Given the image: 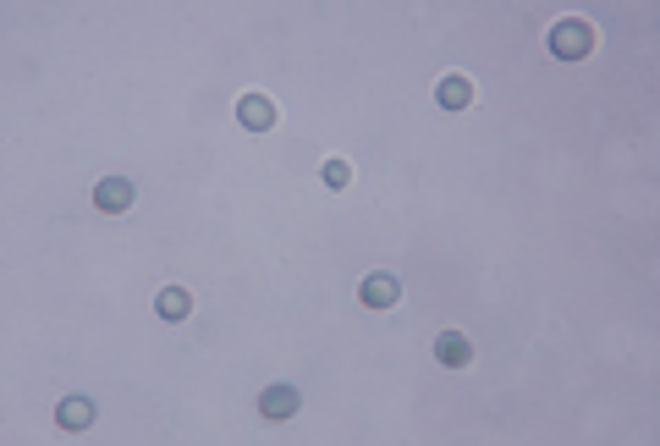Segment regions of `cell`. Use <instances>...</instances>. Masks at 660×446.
Here are the masks:
<instances>
[{"mask_svg": "<svg viewBox=\"0 0 660 446\" xmlns=\"http://www.w3.org/2000/svg\"><path fill=\"white\" fill-rule=\"evenodd\" d=\"M594 45H600V34H594L589 17H561L545 34V50L556 61H583V56H594Z\"/></svg>", "mask_w": 660, "mask_h": 446, "instance_id": "6da1fadb", "label": "cell"}, {"mask_svg": "<svg viewBox=\"0 0 660 446\" xmlns=\"http://www.w3.org/2000/svg\"><path fill=\"white\" fill-rule=\"evenodd\" d=\"M358 298H363V309H396L402 303V281L391 270H374V276H363Z\"/></svg>", "mask_w": 660, "mask_h": 446, "instance_id": "7a4b0ae2", "label": "cell"}, {"mask_svg": "<svg viewBox=\"0 0 660 446\" xmlns=\"http://www.w3.org/2000/svg\"><path fill=\"white\" fill-rule=\"evenodd\" d=\"M132 199H138V188H132L127 177H105V182H94V210H105V215L132 210Z\"/></svg>", "mask_w": 660, "mask_h": 446, "instance_id": "3957f363", "label": "cell"}, {"mask_svg": "<svg viewBox=\"0 0 660 446\" xmlns=\"http://www.w3.org/2000/svg\"><path fill=\"white\" fill-rule=\"evenodd\" d=\"M237 122L248 127V133H270L275 127V100L270 94H242L237 100Z\"/></svg>", "mask_w": 660, "mask_h": 446, "instance_id": "277c9868", "label": "cell"}, {"mask_svg": "<svg viewBox=\"0 0 660 446\" xmlns=\"http://www.w3.org/2000/svg\"><path fill=\"white\" fill-rule=\"evenodd\" d=\"M297 408H303L297 386H264V391H259V413H264V419H275V424H281V419H292Z\"/></svg>", "mask_w": 660, "mask_h": 446, "instance_id": "5b68a950", "label": "cell"}, {"mask_svg": "<svg viewBox=\"0 0 660 446\" xmlns=\"http://www.w3.org/2000/svg\"><path fill=\"white\" fill-rule=\"evenodd\" d=\"M435 358H440L446 369H468V364H473V342H468L462 331H440V336H435Z\"/></svg>", "mask_w": 660, "mask_h": 446, "instance_id": "8992f818", "label": "cell"}, {"mask_svg": "<svg viewBox=\"0 0 660 446\" xmlns=\"http://www.w3.org/2000/svg\"><path fill=\"white\" fill-rule=\"evenodd\" d=\"M154 314H160V320H187V314H193V292L187 287H160L154 292Z\"/></svg>", "mask_w": 660, "mask_h": 446, "instance_id": "52a82bcc", "label": "cell"}, {"mask_svg": "<svg viewBox=\"0 0 660 446\" xmlns=\"http://www.w3.org/2000/svg\"><path fill=\"white\" fill-rule=\"evenodd\" d=\"M435 100L446 105V111H468V105H473V83L462 78V72H451V78L435 83Z\"/></svg>", "mask_w": 660, "mask_h": 446, "instance_id": "ba28073f", "label": "cell"}, {"mask_svg": "<svg viewBox=\"0 0 660 446\" xmlns=\"http://www.w3.org/2000/svg\"><path fill=\"white\" fill-rule=\"evenodd\" d=\"M94 419H99V408L88 397H66L61 408H55V424H61V430H88Z\"/></svg>", "mask_w": 660, "mask_h": 446, "instance_id": "9c48e42d", "label": "cell"}, {"mask_svg": "<svg viewBox=\"0 0 660 446\" xmlns=\"http://www.w3.org/2000/svg\"><path fill=\"white\" fill-rule=\"evenodd\" d=\"M319 182H325V188L330 193H341V188H347V182H352V166H347V160H325V166H319Z\"/></svg>", "mask_w": 660, "mask_h": 446, "instance_id": "30bf717a", "label": "cell"}]
</instances>
